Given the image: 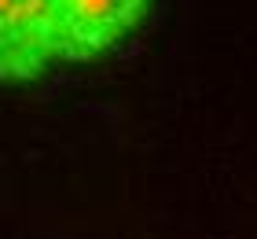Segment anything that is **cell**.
Wrapping results in <instances>:
<instances>
[{
  "label": "cell",
  "instance_id": "1",
  "mask_svg": "<svg viewBox=\"0 0 257 239\" xmlns=\"http://www.w3.org/2000/svg\"><path fill=\"white\" fill-rule=\"evenodd\" d=\"M55 4L59 0H0L4 77H30L55 59Z\"/></svg>",
  "mask_w": 257,
  "mask_h": 239
},
{
  "label": "cell",
  "instance_id": "2",
  "mask_svg": "<svg viewBox=\"0 0 257 239\" xmlns=\"http://www.w3.org/2000/svg\"><path fill=\"white\" fill-rule=\"evenodd\" d=\"M147 0H59L55 4V55L81 59L110 44L140 19Z\"/></svg>",
  "mask_w": 257,
  "mask_h": 239
}]
</instances>
